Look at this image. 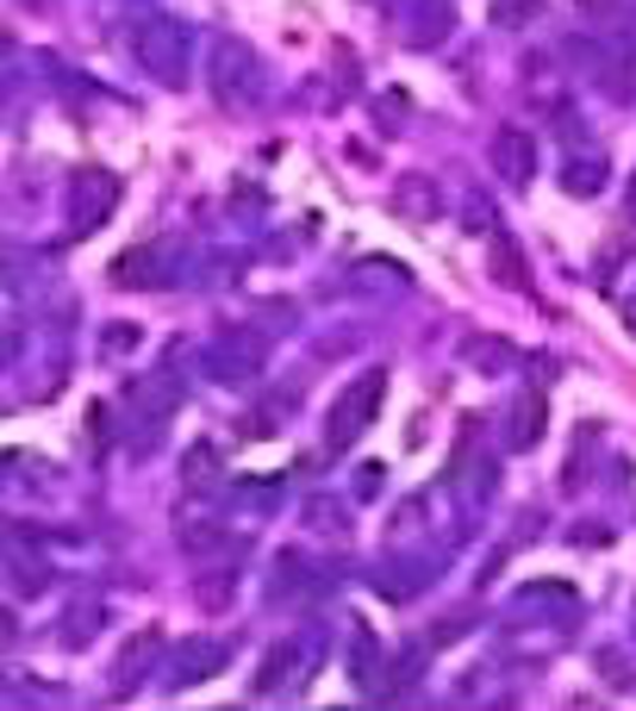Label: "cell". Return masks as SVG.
I'll list each match as a JSON object with an SVG mask.
<instances>
[{
    "instance_id": "obj_4",
    "label": "cell",
    "mask_w": 636,
    "mask_h": 711,
    "mask_svg": "<svg viewBox=\"0 0 636 711\" xmlns=\"http://www.w3.org/2000/svg\"><path fill=\"white\" fill-rule=\"evenodd\" d=\"M493 175H500L505 188H531V175H537V137L524 132V125H500L493 132Z\"/></svg>"
},
{
    "instance_id": "obj_6",
    "label": "cell",
    "mask_w": 636,
    "mask_h": 711,
    "mask_svg": "<svg viewBox=\"0 0 636 711\" xmlns=\"http://www.w3.org/2000/svg\"><path fill=\"white\" fill-rule=\"evenodd\" d=\"M300 668H306V649H300V643H275L269 662H263V674H256V687L275 692L281 680H300Z\"/></svg>"
},
{
    "instance_id": "obj_17",
    "label": "cell",
    "mask_w": 636,
    "mask_h": 711,
    "mask_svg": "<svg viewBox=\"0 0 636 711\" xmlns=\"http://www.w3.org/2000/svg\"><path fill=\"white\" fill-rule=\"evenodd\" d=\"M580 7H587V13H612V0H580Z\"/></svg>"
},
{
    "instance_id": "obj_8",
    "label": "cell",
    "mask_w": 636,
    "mask_h": 711,
    "mask_svg": "<svg viewBox=\"0 0 636 711\" xmlns=\"http://www.w3.org/2000/svg\"><path fill=\"white\" fill-rule=\"evenodd\" d=\"M462 356L475 368H487V375H493V368H512V356H518V349L505 344V337H462Z\"/></svg>"
},
{
    "instance_id": "obj_14",
    "label": "cell",
    "mask_w": 636,
    "mask_h": 711,
    "mask_svg": "<svg viewBox=\"0 0 636 711\" xmlns=\"http://www.w3.org/2000/svg\"><path fill=\"white\" fill-rule=\"evenodd\" d=\"M225 593H232V580H225V575L207 580V587H200V606H207V612H219V606H225Z\"/></svg>"
},
{
    "instance_id": "obj_15",
    "label": "cell",
    "mask_w": 636,
    "mask_h": 711,
    "mask_svg": "<svg viewBox=\"0 0 636 711\" xmlns=\"http://www.w3.org/2000/svg\"><path fill=\"white\" fill-rule=\"evenodd\" d=\"M306 519L319 524V531H337V524H331V519H337V500H312V506H306Z\"/></svg>"
},
{
    "instance_id": "obj_1",
    "label": "cell",
    "mask_w": 636,
    "mask_h": 711,
    "mask_svg": "<svg viewBox=\"0 0 636 711\" xmlns=\"http://www.w3.org/2000/svg\"><path fill=\"white\" fill-rule=\"evenodd\" d=\"M132 51L144 57V69L163 81H188V57H193V44H188V25L181 20H144L137 25V38Z\"/></svg>"
},
{
    "instance_id": "obj_7",
    "label": "cell",
    "mask_w": 636,
    "mask_h": 711,
    "mask_svg": "<svg viewBox=\"0 0 636 711\" xmlns=\"http://www.w3.org/2000/svg\"><path fill=\"white\" fill-rule=\"evenodd\" d=\"M537 431H543V393L531 387V393H518V406H512V449H531L537 443Z\"/></svg>"
},
{
    "instance_id": "obj_9",
    "label": "cell",
    "mask_w": 636,
    "mask_h": 711,
    "mask_svg": "<svg viewBox=\"0 0 636 711\" xmlns=\"http://www.w3.org/2000/svg\"><path fill=\"white\" fill-rule=\"evenodd\" d=\"M493 275H500V288L524 293V256H518L512 237H493Z\"/></svg>"
},
{
    "instance_id": "obj_12",
    "label": "cell",
    "mask_w": 636,
    "mask_h": 711,
    "mask_svg": "<svg viewBox=\"0 0 636 711\" xmlns=\"http://www.w3.org/2000/svg\"><path fill=\"white\" fill-rule=\"evenodd\" d=\"M599 188H605L599 163H593V169H587V163H574V169H568V193H599Z\"/></svg>"
},
{
    "instance_id": "obj_13",
    "label": "cell",
    "mask_w": 636,
    "mask_h": 711,
    "mask_svg": "<svg viewBox=\"0 0 636 711\" xmlns=\"http://www.w3.org/2000/svg\"><path fill=\"white\" fill-rule=\"evenodd\" d=\"M356 668H362V680L375 674V636H368L362 624H356Z\"/></svg>"
},
{
    "instance_id": "obj_2",
    "label": "cell",
    "mask_w": 636,
    "mask_h": 711,
    "mask_svg": "<svg viewBox=\"0 0 636 711\" xmlns=\"http://www.w3.org/2000/svg\"><path fill=\"white\" fill-rule=\"evenodd\" d=\"M387 400V375L381 368H368V375H356V381L344 387V400L331 406V443H356L375 424V412H381Z\"/></svg>"
},
{
    "instance_id": "obj_5",
    "label": "cell",
    "mask_w": 636,
    "mask_h": 711,
    "mask_svg": "<svg viewBox=\"0 0 636 711\" xmlns=\"http://www.w3.org/2000/svg\"><path fill=\"white\" fill-rule=\"evenodd\" d=\"M393 219H405V225H437L444 219L437 175H393Z\"/></svg>"
},
{
    "instance_id": "obj_3",
    "label": "cell",
    "mask_w": 636,
    "mask_h": 711,
    "mask_svg": "<svg viewBox=\"0 0 636 711\" xmlns=\"http://www.w3.org/2000/svg\"><path fill=\"white\" fill-rule=\"evenodd\" d=\"M212 95L225 100V107L256 100V57L237 38H212Z\"/></svg>"
},
{
    "instance_id": "obj_18",
    "label": "cell",
    "mask_w": 636,
    "mask_h": 711,
    "mask_svg": "<svg viewBox=\"0 0 636 711\" xmlns=\"http://www.w3.org/2000/svg\"><path fill=\"white\" fill-rule=\"evenodd\" d=\"M624 325H631V331H636V293H631V307H624Z\"/></svg>"
},
{
    "instance_id": "obj_11",
    "label": "cell",
    "mask_w": 636,
    "mask_h": 711,
    "mask_svg": "<svg viewBox=\"0 0 636 711\" xmlns=\"http://www.w3.org/2000/svg\"><path fill=\"white\" fill-rule=\"evenodd\" d=\"M437 25H449V7H444V0H424V7H419V32H412V44H431V38H437Z\"/></svg>"
},
{
    "instance_id": "obj_10",
    "label": "cell",
    "mask_w": 636,
    "mask_h": 711,
    "mask_svg": "<svg viewBox=\"0 0 636 711\" xmlns=\"http://www.w3.org/2000/svg\"><path fill=\"white\" fill-rule=\"evenodd\" d=\"M543 20V0H493V25H531Z\"/></svg>"
},
{
    "instance_id": "obj_16",
    "label": "cell",
    "mask_w": 636,
    "mask_h": 711,
    "mask_svg": "<svg viewBox=\"0 0 636 711\" xmlns=\"http://www.w3.org/2000/svg\"><path fill=\"white\" fill-rule=\"evenodd\" d=\"M181 543H188V549H212V543H219V531H188Z\"/></svg>"
}]
</instances>
